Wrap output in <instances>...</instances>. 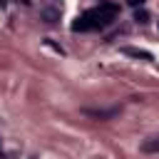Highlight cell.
I'll return each instance as SVG.
<instances>
[{"instance_id":"1","label":"cell","mask_w":159,"mask_h":159,"mask_svg":"<svg viewBox=\"0 0 159 159\" xmlns=\"http://www.w3.org/2000/svg\"><path fill=\"white\" fill-rule=\"evenodd\" d=\"M92 12H94V20H97V27H107V25L117 17V5L104 2V5H99V7L92 10Z\"/></svg>"},{"instance_id":"2","label":"cell","mask_w":159,"mask_h":159,"mask_svg":"<svg viewBox=\"0 0 159 159\" xmlns=\"http://www.w3.org/2000/svg\"><path fill=\"white\" fill-rule=\"evenodd\" d=\"M82 114L84 117H92V119H99V122H104V119H112V117H117L119 114V107H99V109H94V107H82Z\"/></svg>"},{"instance_id":"3","label":"cell","mask_w":159,"mask_h":159,"mask_svg":"<svg viewBox=\"0 0 159 159\" xmlns=\"http://www.w3.org/2000/svg\"><path fill=\"white\" fill-rule=\"evenodd\" d=\"M97 27V20H94V12L89 10V12H84L82 17H77L75 22H72V30L75 32H84V30H94Z\"/></svg>"},{"instance_id":"4","label":"cell","mask_w":159,"mask_h":159,"mask_svg":"<svg viewBox=\"0 0 159 159\" xmlns=\"http://www.w3.org/2000/svg\"><path fill=\"white\" fill-rule=\"evenodd\" d=\"M40 17L47 22V25H55L60 20V7H42L40 10Z\"/></svg>"},{"instance_id":"5","label":"cell","mask_w":159,"mask_h":159,"mask_svg":"<svg viewBox=\"0 0 159 159\" xmlns=\"http://www.w3.org/2000/svg\"><path fill=\"white\" fill-rule=\"evenodd\" d=\"M142 152H147V154H157V152H159V134L144 139V142H142Z\"/></svg>"},{"instance_id":"6","label":"cell","mask_w":159,"mask_h":159,"mask_svg":"<svg viewBox=\"0 0 159 159\" xmlns=\"http://www.w3.org/2000/svg\"><path fill=\"white\" fill-rule=\"evenodd\" d=\"M122 52L129 55V57H137V60H152V52L139 50V47H122Z\"/></svg>"},{"instance_id":"7","label":"cell","mask_w":159,"mask_h":159,"mask_svg":"<svg viewBox=\"0 0 159 159\" xmlns=\"http://www.w3.org/2000/svg\"><path fill=\"white\" fill-rule=\"evenodd\" d=\"M134 20H137L139 25H147V22H149V12H147L144 7H137V10H134Z\"/></svg>"},{"instance_id":"8","label":"cell","mask_w":159,"mask_h":159,"mask_svg":"<svg viewBox=\"0 0 159 159\" xmlns=\"http://www.w3.org/2000/svg\"><path fill=\"white\" fill-rule=\"evenodd\" d=\"M127 5H132V7L137 10V7H142V5H144V0H127Z\"/></svg>"},{"instance_id":"9","label":"cell","mask_w":159,"mask_h":159,"mask_svg":"<svg viewBox=\"0 0 159 159\" xmlns=\"http://www.w3.org/2000/svg\"><path fill=\"white\" fill-rule=\"evenodd\" d=\"M17 2H22V5H30V0H17Z\"/></svg>"},{"instance_id":"10","label":"cell","mask_w":159,"mask_h":159,"mask_svg":"<svg viewBox=\"0 0 159 159\" xmlns=\"http://www.w3.org/2000/svg\"><path fill=\"white\" fill-rule=\"evenodd\" d=\"M0 159H2V147H0Z\"/></svg>"}]
</instances>
